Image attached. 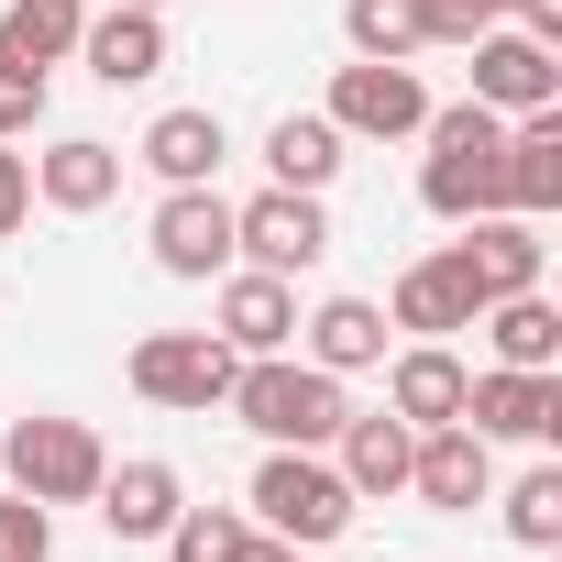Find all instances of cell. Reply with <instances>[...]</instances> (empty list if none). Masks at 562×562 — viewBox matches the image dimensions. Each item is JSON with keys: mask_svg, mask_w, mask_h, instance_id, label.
<instances>
[{"mask_svg": "<svg viewBox=\"0 0 562 562\" xmlns=\"http://www.w3.org/2000/svg\"><path fill=\"white\" fill-rule=\"evenodd\" d=\"M254 441H288V452H331V430L353 419L342 375H321L310 353H243L232 364V397H221Z\"/></svg>", "mask_w": 562, "mask_h": 562, "instance_id": "1", "label": "cell"}, {"mask_svg": "<svg viewBox=\"0 0 562 562\" xmlns=\"http://www.w3.org/2000/svg\"><path fill=\"white\" fill-rule=\"evenodd\" d=\"M419 210L430 221H485V210H507L496 199V166H507V122L485 111V100H430V122H419Z\"/></svg>", "mask_w": 562, "mask_h": 562, "instance_id": "2", "label": "cell"}, {"mask_svg": "<svg viewBox=\"0 0 562 562\" xmlns=\"http://www.w3.org/2000/svg\"><path fill=\"white\" fill-rule=\"evenodd\" d=\"M243 518H254V529H276V540H299V551H331V540L353 529V485H342V463H331V452H288V441H265Z\"/></svg>", "mask_w": 562, "mask_h": 562, "instance_id": "3", "label": "cell"}, {"mask_svg": "<svg viewBox=\"0 0 562 562\" xmlns=\"http://www.w3.org/2000/svg\"><path fill=\"white\" fill-rule=\"evenodd\" d=\"M0 474H12L34 507H89L100 474H111V441L89 419H67V408H34V419L0 430Z\"/></svg>", "mask_w": 562, "mask_h": 562, "instance_id": "4", "label": "cell"}, {"mask_svg": "<svg viewBox=\"0 0 562 562\" xmlns=\"http://www.w3.org/2000/svg\"><path fill=\"white\" fill-rule=\"evenodd\" d=\"M232 364H243V353H232L221 331H144L122 375H133V397H144V408H177V419H210V408L232 397Z\"/></svg>", "mask_w": 562, "mask_h": 562, "instance_id": "5", "label": "cell"}, {"mask_svg": "<svg viewBox=\"0 0 562 562\" xmlns=\"http://www.w3.org/2000/svg\"><path fill=\"white\" fill-rule=\"evenodd\" d=\"M331 133L342 144H408L419 122H430V89H419V67H386V56H353V67H331Z\"/></svg>", "mask_w": 562, "mask_h": 562, "instance_id": "6", "label": "cell"}, {"mask_svg": "<svg viewBox=\"0 0 562 562\" xmlns=\"http://www.w3.org/2000/svg\"><path fill=\"white\" fill-rule=\"evenodd\" d=\"M331 254V210L310 188H265V199H232V265H265V276H310Z\"/></svg>", "mask_w": 562, "mask_h": 562, "instance_id": "7", "label": "cell"}, {"mask_svg": "<svg viewBox=\"0 0 562 562\" xmlns=\"http://www.w3.org/2000/svg\"><path fill=\"white\" fill-rule=\"evenodd\" d=\"M144 243H155V265L177 276V288L232 276V199H221V177H210V188H166L155 221H144Z\"/></svg>", "mask_w": 562, "mask_h": 562, "instance_id": "8", "label": "cell"}, {"mask_svg": "<svg viewBox=\"0 0 562 562\" xmlns=\"http://www.w3.org/2000/svg\"><path fill=\"white\" fill-rule=\"evenodd\" d=\"M463 56H474V89H463V100H485L496 122H518V111H562V56H551L540 34L496 23V34H474Z\"/></svg>", "mask_w": 562, "mask_h": 562, "instance_id": "9", "label": "cell"}, {"mask_svg": "<svg viewBox=\"0 0 562 562\" xmlns=\"http://www.w3.org/2000/svg\"><path fill=\"white\" fill-rule=\"evenodd\" d=\"M408 496H419L430 518H474V507L496 496V441L463 430V419L419 430V441H408Z\"/></svg>", "mask_w": 562, "mask_h": 562, "instance_id": "10", "label": "cell"}, {"mask_svg": "<svg viewBox=\"0 0 562 562\" xmlns=\"http://www.w3.org/2000/svg\"><path fill=\"white\" fill-rule=\"evenodd\" d=\"M463 430L551 452V441H562V375H529V364H485V375L463 386Z\"/></svg>", "mask_w": 562, "mask_h": 562, "instance_id": "11", "label": "cell"}, {"mask_svg": "<svg viewBox=\"0 0 562 562\" xmlns=\"http://www.w3.org/2000/svg\"><path fill=\"white\" fill-rule=\"evenodd\" d=\"M210 331L232 342V353H299V276H265V265H232V276H210Z\"/></svg>", "mask_w": 562, "mask_h": 562, "instance_id": "12", "label": "cell"}, {"mask_svg": "<svg viewBox=\"0 0 562 562\" xmlns=\"http://www.w3.org/2000/svg\"><path fill=\"white\" fill-rule=\"evenodd\" d=\"M474 310H485V288L463 276V254L441 243V254H419L397 288H386V331H408V342H452V331H474Z\"/></svg>", "mask_w": 562, "mask_h": 562, "instance_id": "13", "label": "cell"}, {"mask_svg": "<svg viewBox=\"0 0 562 562\" xmlns=\"http://www.w3.org/2000/svg\"><path fill=\"white\" fill-rule=\"evenodd\" d=\"M463 243V276H474V288L485 299H518V288H540V276H551V243H540V221H518V210H485V221H452Z\"/></svg>", "mask_w": 562, "mask_h": 562, "instance_id": "14", "label": "cell"}, {"mask_svg": "<svg viewBox=\"0 0 562 562\" xmlns=\"http://www.w3.org/2000/svg\"><path fill=\"white\" fill-rule=\"evenodd\" d=\"M221 155H232V133H221V111H199V100L155 111V122H144V144H133V166H144L155 188H210V177H221Z\"/></svg>", "mask_w": 562, "mask_h": 562, "instance_id": "15", "label": "cell"}, {"mask_svg": "<svg viewBox=\"0 0 562 562\" xmlns=\"http://www.w3.org/2000/svg\"><path fill=\"white\" fill-rule=\"evenodd\" d=\"M122 144H100V133H56L45 155H34V199L45 210H67V221H89V210H111L122 199Z\"/></svg>", "mask_w": 562, "mask_h": 562, "instance_id": "16", "label": "cell"}, {"mask_svg": "<svg viewBox=\"0 0 562 562\" xmlns=\"http://www.w3.org/2000/svg\"><path fill=\"white\" fill-rule=\"evenodd\" d=\"M89 507H100V529H111V540H166V518L188 507V474H177L166 452H133V463H111V474H100V496H89Z\"/></svg>", "mask_w": 562, "mask_h": 562, "instance_id": "17", "label": "cell"}, {"mask_svg": "<svg viewBox=\"0 0 562 562\" xmlns=\"http://www.w3.org/2000/svg\"><path fill=\"white\" fill-rule=\"evenodd\" d=\"M78 67L100 78V89H144V78H166V12H89L78 23Z\"/></svg>", "mask_w": 562, "mask_h": 562, "instance_id": "18", "label": "cell"}, {"mask_svg": "<svg viewBox=\"0 0 562 562\" xmlns=\"http://www.w3.org/2000/svg\"><path fill=\"white\" fill-rule=\"evenodd\" d=\"M463 386H474V364H463L452 342H397V353H386V408H397L408 430L463 419Z\"/></svg>", "mask_w": 562, "mask_h": 562, "instance_id": "19", "label": "cell"}, {"mask_svg": "<svg viewBox=\"0 0 562 562\" xmlns=\"http://www.w3.org/2000/svg\"><path fill=\"white\" fill-rule=\"evenodd\" d=\"M408 441H419V430H408L397 408H375V419L353 408V419L331 430V463H342L353 507H386V496H408Z\"/></svg>", "mask_w": 562, "mask_h": 562, "instance_id": "20", "label": "cell"}, {"mask_svg": "<svg viewBox=\"0 0 562 562\" xmlns=\"http://www.w3.org/2000/svg\"><path fill=\"white\" fill-rule=\"evenodd\" d=\"M496 199H507L518 221H551V210H562V111H518V122H507Z\"/></svg>", "mask_w": 562, "mask_h": 562, "instance_id": "21", "label": "cell"}, {"mask_svg": "<svg viewBox=\"0 0 562 562\" xmlns=\"http://www.w3.org/2000/svg\"><path fill=\"white\" fill-rule=\"evenodd\" d=\"M299 353L321 375H375L386 364V310L375 299H321V310H299Z\"/></svg>", "mask_w": 562, "mask_h": 562, "instance_id": "22", "label": "cell"}, {"mask_svg": "<svg viewBox=\"0 0 562 562\" xmlns=\"http://www.w3.org/2000/svg\"><path fill=\"white\" fill-rule=\"evenodd\" d=\"M78 23H89V0H12V12H0V78L45 89V67L78 56Z\"/></svg>", "mask_w": 562, "mask_h": 562, "instance_id": "23", "label": "cell"}, {"mask_svg": "<svg viewBox=\"0 0 562 562\" xmlns=\"http://www.w3.org/2000/svg\"><path fill=\"white\" fill-rule=\"evenodd\" d=\"M474 331H485V364L562 375V310H551L540 288H518V299H485V310H474Z\"/></svg>", "mask_w": 562, "mask_h": 562, "instance_id": "24", "label": "cell"}, {"mask_svg": "<svg viewBox=\"0 0 562 562\" xmlns=\"http://www.w3.org/2000/svg\"><path fill=\"white\" fill-rule=\"evenodd\" d=\"M342 155H353V144L331 133V111H276V122H265V177H276V188H310V199H321V188L342 177Z\"/></svg>", "mask_w": 562, "mask_h": 562, "instance_id": "25", "label": "cell"}, {"mask_svg": "<svg viewBox=\"0 0 562 562\" xmlns=\"http://www.w3.org/2000/svg\"><path fill=\"white\" fill-rule=\"evenodd\" d=\"M485 507L507 518V540H518V551H562V463H529V474H518V485H496Z\"/></svg>", "mask_w": 562, "mask_h": 562, "instance_id": "26", "label": "cell"}, {"mask_svg": "<svg viewBox=\"0 0 562 562\" xmlns=\"http://www.w3.org/2000/svg\"><path fill=\"white\" fill-rule=\"evenodd\" d=\"M342 45L408 67V56H419V0H342Z\"/></svg>", "mask_w": 562, "mask_h": 562, "instance_id": "27", "label": "cell"}, {"mask_svg": "<svg viewBox=\"0 0 562 562\" xmlns=\"http://www.w3.org/2000/svg\"><path fill=\"white\" fill-rule=\"evenodd\" d=\"M243 529H254L243 507H177V518H166V562H232Z\"/></svg>", "mask_w": 562, "mask_h": 562, "instance_id": "28", "label": "cell"}, {"mask_svg": "<svg viewBox=\"0 0 562 562\" xmlns=\"http://www.w3.org/2000/svg\"><path fill=\"white\" fill-rule=\"evenodd\" d=\"M0 562H56V507H34L23 485L0 496Z\"/></svg>", "mask_w": 562, "mask_h": 562, "instance_id": "29", "label": "cell"}, {"mask_svg": "<svg viewBox=\"0 0 562 562\" xmlns=\"http://www.w3.org/2000/svg\"><path fill=\"white\" fill-rule=\"evenodd\" d=\"M507 23V0H419V45H474Z\"/></svg>", "mask_w": 562, "mask_h": 562, "instance_id": "30", "label": "cell"}, {"mask_svg": "<svg viewBox=\"0 0 562 562\" xmlns=\"http://www.w3.org/2000/svg\"><path fill=\"white\" fill-rule=\"evenodd\" d=\"M34 221V155H12V144H0V243H12Z\"/></svg>", "mask_w": 562, "mask_h": 562, "instance_id": "31", "label": "cell"}, {"mask_svg": "<svg viewBox=\"0 0 562 562\" xmlns=\"http://www.w3.org/2000/svg\"><path fill=\"white\" fill-rule=\"evenodd\" d=\"M45 122V89H23V78H0V144H23Z\"/></svg>", "mask_w": 562, "mask_h": 562, "instance_id": "32", "label": "cell"}, {"mask_svg": "<svg viewBox=\"0 0 562 562\" xmlns=\"http://www.w3.org/2000/svg\"><path fill=\"white\" fill-rule=\"evenodd\" d=\"M507 23L540 34V45H562V0H507Z\"/></svg>", "mask_w": 562, "mask_h": 562, "instance_id": "33", "label": "cell"}, {"mask_svg": "<svg viewBox=\"0 0 562 562\" xmlns=\"http://www.w3.org/2000/svg\"><path fill=\"white\" fill-rule=\"evenodd\" d=\"M232 562H299V540H276V529H243V551Z\"/></svg>", "mask_w": 562, "mask_h": 562, "instance_id": "34", "label": "cell"}, {"mask_svg": "<svg viewBox=\"0 0 562 562\" xmlns=\"http://www.w3.org/2000/svg\"><path fill=\"white\" fill-rule=\"evenodd\" d=\"M122 12H166V0H122Z\"/></svg>", "mask_w": 562, "mask_h": 562, "instance_id": "35", "label": "cell"}]
</instances>
